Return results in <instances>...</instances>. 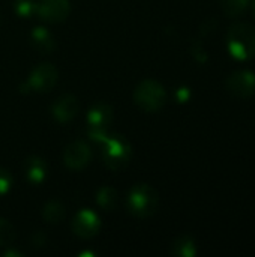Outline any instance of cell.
Segmentation results:
<instances>
[{"label":"cell","instance_id":"cell-1","mask_svg":"<svg viewBox=\"0 0 255 257\" xmlns=\"http://www.w3.org/2000/svg\"><path fill=\"white\" fill-rule=\"evenodd\" d=\"M89 137L101 146V157L108 169L122 170L129 164L132 158V146L123 136L101 130L89 131Z\"/></svg>","mask_w":255,"mask_h":257},{"label":"cell","instance_id":"cell-2","mask_svg":"<svg viewBox=\"0 0 255 257\" xmlns=\"http://www.w3.org/2000/svg\"><path fill=\"white\" fill-rule=\"evenodd\" d=\"M159 206L158 191L149 184H135L126 196V209L137 218H149L156 214Z\"/></svg>","mask_w":255,"mask_h":257},{"label":"cell","instance_id":"cell-3","mask_svg":"<svg viewBox=\"0 0 255 257\" xmlns=\"http://www.w3.org/2000/svg\"><path fill=\"white\" fill-rule=\"evenodd\" d=\"M230 54L237 60H251L255 57V27L249 23H236L227 35Z\"/></svg>","mask_w":255,"mask_h":257},{"label":"cell","instance_id":"cell-4","mask_svg":"<svg viewBox=\"0 0 255 257\" xmlns=\"http://www.w3.org/2000/svg\"><path fill=\"white\" fill-rule=\"evenodd\" d=\"M132 99L140 110L146 113H156L167 102V90L159 81L147 78L137 84Z\"/></svg>","mask_w":255,"mask_h":257},{"label":"cell","instance_id":"cell-5","mask_svg":"<svg viewBox=\"0 0 255 257\" xmlns=\"http://www.w3.org/2000/svg\"><path fill=\"white\" fill-rule=\"evenodd\" d=\"M59 80V72L53 63L44 62L36 65L32 72L29 74V78L26 81L27 92H36V93H47L54 89Z\"/></svg>","mask_w":255,"mask_h":257},{"label":"cell","instance_id":"cell-6","mask_svg":"<svg viewBox=\"0 0 255 257\" xmlns=\"http://www.w3.org/2000/svg\"><path fill=\"white\" fill-rule=\"evenodd\" d=\"M72 233L80 239H92L101 230L99 215L92 209H80L71 223Z\"/></svg>","mask_w":255,"mask_h":257},{"label":"cell","instance_id":"cell-7","mask_svg":"<svg viewBox=\"0 0 255 257\" xmlns=\"http://www.w3.org/2000/svg\"><path fill=\"white\" fill-rule=\"evenodd\" d=\"M62 160L69 170H83L92 161V149L86 142L75 140L65 148Z\"/></svg>","mask_w":255,"mask_h":257},{"label":"cell","instance_id":"cell-8","mask_svg":"<svg viewBox=\"0 0 255 257\" xmlns=\"http://www.w3.org/2000/svg\"><path fill=\"white\" fill-rule=\"evenodd\" d=\"M227 90L236 98H249L255 93V74L248 69L234 71L225 80Z\"/></svg>","mask_w":255,"mask_h":257},{"label":"cell","instance_id":"cell-9","mask_svg":"<svg viewBox=\"0 0 255 257\" xmlns=\"http://www.w3.org/2000/svg\"><path fill=\"white\" fill-rule=\"evenodd\" d=\"M71 12L69 0H39L36 2V15L51 24L62 23Z\"/></svg>","mask_w":255,"mask_h":257},{"label":"cell","instance_id":"cell-10","mask_svg":"<svg viewBox=\"0 0 255 257\" xmlns=\"http://www.w3.org/2000/svg\"><path fill=\"white\" fill-rule=\"evenodd\" d=\"M80 111V102L74 95H62L51 105V116L56 122L69 123Z\"/></svg>","mask_w":255,"mask_h":257},{"label":"cell","instance_id":"cell-11","mask_svg":"<svg viewBox=\"0 0 255 257\" xmlns=\"http://www.w3.org/2000/svg\"><path fill=\"white\" fill-rule=\"evenodd\" d=\"M89 131H101L108 130V125L113 120V108L105 102L95 104L86 116Z\"/></svg>","mask_w":255,"mask_h":257},{"label":"cell","instance_id":"cell-12","mask_svg":"<svg viewBox=\"0 0 255 257\" xmlns=\"http://www.w3.org/2000/svg\"><path fill=\"white\" fill-rule=\"evenodd\" d=\"M47 163L38 155H32L24 161V178L32 185H41L47 178Z\"/></svg>","mask_w":255,"mask_h":257},{"label":"cell","instance_id":"cell-13","mask_svg":"<svg viewBox=\"0 0 255 257\" xmlns=\"http://www.w3.org/2000/svg\"><path fill=\"white\" fill-rule=\"evenodd\" d=\"M30 42H32V47L42 54L51 53L56 47L54 36L51 35V32L48 29H45L42 26L33 27V30L30 33Z\"/></svg>","mask_w":255,"mask_h":257},{"label":"cell","instance_id":"cell-14","mask_svg":"<svg viewBox=\"0 0 255 257\" xmlns=\"http://www.w3.org/2000/svg\"><path fill=\"white\" fill-rule=\"evenodd\" d=\"M96 203L104 211H114L119 203V194L113 187H101L96 193Z\"/></svg>","mask_w":255,"mask_h":257},{"label":"cell","instance_id":"cell-15","mask_svg":"<svg viewBox=\"0 0 255 257\" xmlns=\"http://www.w3.org/2000/svg\"><path fill=\"white\" fill-rule=\"evenodd\" d=\"M42 218L50 224H59L65 218V206L59 200H50L42 208Z\"/></svg>","mask_w":255,"mask_h":257},{"label":"cell","instance_id":"cell-16","mask_svg":"<svg viewBox=\"0 0 255 257\" xmlns=\"http://www.w3.org/2000/svg\"><path fill=\"white\" fill-rule=\"evenodd\" d=\"M171 253L177 257L197 256V245L191 236H180L174 241L171 247Z\"/></svg>","mask_w":255,"mask_h":257},{"label":"cell","instance_id":"cell-17","mask_svg":"<svg viewBox=\"0 0 255 257\" xmlns=\"http://www.w3.org/2000/svg\"><path fill=\"white\" fill-rule=\"evenodd\" d=\"M249 3H251V0H221L222 11L228 17H239V15H242L248 9Z\"/></svg>","mask_w":255,"mask_h":257},{"label":"cell","instance_id":"cell-18","mask_svg":"<svg viewBox=\"0 0 255 257\" xmlns=\"http://www.w3.org/2000/svg\"><path fill=\"white\" fill-rule=\"evenodd\" d=\"M15 239V230L14 226L5 220L0 218V247H9Z\"/></svg>","mask_w":255,"mask_h":257},{"label":"cell","instance_id":"cell-19","mask_svg":"<svg viewBox=\"0 0 255 257\" xmlns=\"http://www.w3.org/2000/svg\"><path fill=\"white\" fill-rule=\"evenodd\" d=\"M14 11L21 18H30L36 14V3L32 0H15Z\"/></svg>","mask_w":255,"mask_h":257},{"label":"cell","instance_id":"cell-20","mask_svg":"<svg viewBox=\"0 0 255 257\" xmlns=\"http://www.w3.org/2000/svg\"><path fill=\"white\" fill-rule=\"evenodd\" d=\"M12 184H14V179H12L11 173L6 169L0 167V197L9 193Z\"/></svg>","mask_w":255,"mask_h":257},{"label":"cell","instance_id":"cell-21","mask_svg":"<svg viewBox=\"0 0 255 257\" xmlns=\"http://www.w3.org/2000/svg\"><path fill=\"white\" fill-rule=\"evenodd\" d=\"M176 96H177V99H179L180 102H186V101L189 99V96H191L189 89H188V87H180V89H177Z\"/></svg>","mask_w":255,"mask_h":257},{"label":"cell","instance_id":"cell-22","mask_svg":"<svg viewBox=\"0 0 255 257\" xmlns=\"http://www.w3.org/2000/svg\"><path fill=\"white\" fill-rule=\"evenodd\" d=\"M3 256H21V253H18L15 250H8V251L3 253Z\"/></svg>","mask_w":255,"mask_h":257},{"label":"cell","instance_id":"cell-23","mask_svg":"<svg viewBox=\"0 0 255 257\" xmlns=\"http://www.w3.org/2000/svg\"><path fill=\"white\" fill-rule=\"evenodd\" d=\"M252 11H254V15H255V0H252Z\"/></svg>","mask_w":255,"mask_h":257}]
</instances>
